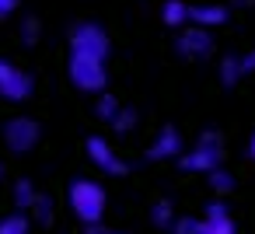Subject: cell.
Instances as JSON below:
<instances>
[{
  "mask_svg": "<svg viewBox=\"0 0 255 234\" xmlns=\"http://www.w3.org/2000/svg\"><path fill=\"white\" fill-rule=\"evenodd\" d=\"M67 199H70L74 217H77L84 227L102 224L109 199H105V189H102L98 182H91V178H74V182H70V189H67Z\"/></svg>",
  "mask_w": 255,
  "mask_h": 234,
  "instance_id": "cell-1",
  "label": "cell"
},
{
  "mask_svg": "<svg viewBox=\"0 0 255 234\" xmlns=\"http://www.w3.org/2000/svg\"><path fill=\"white\" fill-rule=\"evenodd\" d=\"M178 164H182V171H203V175L224 168V136L217 129H206L196 140V147L178 157Z\"/></svg>",
  "mask_w": 255,
  "mask_h": 234,
  "instance_id": "cell-2",
  "label": "cell"
},
{
  "mask_svg": "<svg viewBox=\"0 0 255 234\" xmlns=\"http://www.w3.org/2000/svg\"><path fill=\"white\" fill-rule=\"evenodd\" d=\"M70 81L77 91L84 95H105V84H109V70H105V60H95V56H77L70 53Z\"/></svg>",
  "mask_w": 255,
  "mask_h": 234,
  "instance_id": "cell-3",
  "label": "cell"
},
{
  "mask_svg": "<svg viewBox=\"0 0 255 234\" xmlns=\"http://www.w3.org/2000/svg\"><path fill=\"white\" fill-rule=\"evenodd\" d=\"M109 49H112V42H109V35H105L102 25H95V21H77V25L70 28V53H77V56H95V60H109Z\"/></svg>",
  "mask_w": 255,
  "mask_h": 234,
  "instance_id": "cell-4",
  "label": "cell"
},
{
  "mask_svg": "<svg viewBox=\"0 0 255 234\" xmlns=\"http://www.w3.org/2000/svg\"><path fill=\"white\" fill-rule=\"evenodd\" d=\"M39 140H42V126L32 116H14L4 122V143L11 154H28L39 147Z\"/></svg>",
  "mask_w": 255,
  "mask_h": 234,
  "instance_id": "cell-5",
  "label": "cell"
},
{
  "mask_svg": "<svg viewBox=\"0 0 255 234\" xmlns=\"http://www.w3.org/2000/svg\"><path fill=\"white\" fill-rule=\"evenodd\" d=\"M35 91L32 74H25L21 67H14L11 60H0V98L7 102H25Z\"/></svg>",
  "mask_w": 255,
  "mask_h": 234,
  "instance_id": "cell-6",
  "label": "cell"
},
{
  "mask_svg": "<svg viewBox=\"0 0 255 234\" xmlns=\"http://www.w3.org/2000/svg\"><path fill=\"white\" fill-rule=\"evenodd\" d=\"M175 53H178L182 60H206V56L213 53V35H210L206 28L189 25V28L178 32V39H175Z\"/></svg>",
  "mask_w": 255,
  "mask_h": 234,
  "instance_id": "cell-7",
  "label": "cell"
},
{
  "mask_svg": "<svg viewBox=\"0 0 255 234\" xmlns=\"http://www.w3.org/2000/svg\"><path fill=\"white\" fill-rule=\"evenodd\" d=\"M88 157H91V164H95L98 171H105V175H126V171H129V164L116 154V147H112L105 136H91V140H88Z\"/></svg>",
  "mask_w": 255,
  "mask_h": 234,
  "instance_id": "cell-8",
  "label": "cell"
},
{
  "mask_svg": "<svg viewBox=\"0 0 255 234\" xmlns=\"http://www.w3.org/2000/svg\"><path fill=\"white\" fill-rule=\"evenodd\" d=\"M182 154H185V140H182V133H178L175 126H164V129L154 136L150 150H147L150 161H171V157H182Z\"/></svg>",
  "mask_w": 255,
  "mask_h": 234,
  "instance_id": "cell-9",
  "label": "cell"
},
{
  "mask_svg": "<svg viewBox=\"0 0 255 234\" xmlns=\"http://www.w3.org/2000/svg\"><path fill=\"white\" fill-rule=\"evenodd\" d=\"M227 7L224 4H196L192 11H189V25H196V28H217V25H227Z\"/></svg>",
  "mask_w": 255,
  "mask_h": 234,
  "instance_id": "cell-10",
  "label": "cell"
},
{
  "mask_svg": "<svg viewBox=\"0 0 255 234\" xmlns=\"http://www.w3.org/2000/svg\"><path fill=\"white\" fill-rule=\"evenodd\" d=\"M189 4L185 0H164V7H161V21L168 28H189Z\"/></svg>",
  "mask_w": 255,
  "mask_h": 234,
  "instance_id": "cell-11",
  "label": "cell"
},
{
  "mask_svg": "<svg viewBox=\"0 0 255 234\" xmlns=\"http://www.w3.org/2000/svg\"><path fill=\"white\" fill-rule=\"evenodd\" d=\"M178 217H175V206H171V199H157L154 206H150V224L157 227V231H171V224H175Z\"/></svg>",
  "mask_w": 255,
  "mask_h": 234,
  "instance_id": "cell-12",
  "label": "cell"
},
{
  "mask_svg": "<svg viewBox=\"0 0 255 234\" xmlns=\"http://www.w3.org/2000/svg\"><path fill=\"white\" fill-rule=\"evenodd\" d=\"M241 77H245L241 56H224V60H220V84H224V88H234Z\"/></svg>",
  "mask_w": 255,
  "mask_h": 234,
  "instance_id": "cell-13",
  "label": "cell"
},
{
  "mask_svg": "<svg viewBox=\"0 0 255 234\" xmlns=\"http://www.w3.org/2000/svg\"><path fill=\"white\" fill-rule=\"evenodd\" d=\"M136 122H140V112H136L133 105H123V109H119V116L112 119V129H116L119 136H126V133H133V129H136Z\"/></svg>",
  "mask_w": 255,
  "mask_h": 234,
  "instance_id": "cell-14",
  "label": "cell"
},
{
  "mask_svg": "<svg viewBox=\"0 0 255 234\" xmlns=\"http://www.w3.org/2000/svg\"><path fill=\"white\" fill-rule=\"evenodd\" d=\"M196 234H238V231H234V220L231 217H203Z\"/></svg>",
  "mask_w": 255,
  "mask_h": 234,
  "instance_id": "cell-15",
  "label": "cell"
},
{
  "mask_svg": "<svg viewBox=\"0 0 255 234\" xmlns=\"http://www.w3.org/2000/svg\"><path fill=\"white\" fill-rule=\"evenodd\" d=\"M35 199H39L35 185H32L28 178H18V182H14V203H18L21 210H32V206H35Z\"/></svg>",
  "mask_w": 255,
  "mask_h": 234,
  "instance_id": "cell-16",
  "label": "cell"
},
{
  "mask_svg": "<svg viewBox=\"0 0 255 234\" xmlns=\"http://www.w3.org/2000/svg\"><path fill=\"white\" fill-rule=\"evenodd\" d=\"M32 220L42 224V227H49V224L56 220V213H53V199H49V196L39 192V199H35V206H32Z\"/></svg>",
  "mask_w": 255,
  "mask_h": 234,
  "instance_id": "cell-17",
  "label": "cell"
},
{
  "mask_svg": "<svg viewBox=\"0 0 255 234\" xmlns=\"http://www.w3.org/2000/svg\"><path fill=\"white\" fill-rule=\"evenodd\" d=\"M18 35H21V42L25 46H39V39H42V25H39V18H25L21 25H18Z\"/></svg>",
  "mask_w": 255,
  "mask_h": 234,
  "instance_id": "cell-18",
  "label": "cell"
},
{
  "mask_svg": "<svg viewBox=\"0 0 255 234\" xmlns=\"http://www.w3.org/2000/svg\"><path fill=\"white\" fill-rule=\"evenodd\" d=\"M119 109H123V105L116 102V95H109V91H105V95H98V119L112 122V119L119 116Z\"/></svg>",
  "mask_w": 255,
  "mask_h": 234,
  "instance_id": "cell-19",
  "label": "cell"
},
{
  "mask_svg": "<svg viewBox=\"0 0 255 234\" xmlns=\"http://www.w3.org/2000/svg\"><path fill=\"white\" fill-rule=\"evenodd\" d=\"M210 189H213V192H220V196H224V192H231V189H234V175H231V171H224V168L210 171Z\"/></svg>",
  "mask_w": 255,
  "mask_h": 234,
  "instance_id": "cell-20",
  "label": "cell"
},
{
  "mask_svg": "<svg viewBox=\"0 0 255 234\" xmlns=\"http://www.w3.org/2000/svg\"><path fill=\"white\" fill-rule=\"evenodd\" d=\"M0 234H28V217L14 213L7 220H0Z\"/></svg>",
  "mask_w": 255,
  "mask_h": 234,
  "instance_id": "cell-21",
  "label": "cell"
},
{
  "mask_svg": "<svg viewBox=\"0 0 255 234\" xmlns=\"http://www.w3.org/2000/svg\"><path fill=\"white\" fill-rule=\"evenodd\" d=\"M196 231H199L196 217H178V220L171 224V231H168V234H196Z\"/></svg>",
  "mask_w": 255,
  "mask_h": 234,
  "instance_id": "cell-22",
  "label": "cell"
},
{
  "mask_svg": "<svg viewBox=\"0 0 255 234\" xmlns=\"http://www.w3.org/2000/svg\"><path fill=\"white\" fill-rule=\"evenodd\" d=\"M206 217H231V210H227L224 199H213V203L206 206Z\"/></svg>",
  "mask_w": 255,
  "mask_h": 234,
  "instance_id": "cell-23",
  "label": "cell"
},
{
  "mask_svg": "<svg viewBox=\"0 0 255 234\" xmlns=\"http://www.w3.org/2000/svg\"><path fill=\"white\" fill-rule=\"evenodd\" d=\"M18 7H21V0H0V21L11 18V14H18Z\"/></svg>",
  "mask_w": 255,
  "mask_h": 234,
  "instance_id": "cell-24",
  "label": "cell"
},
{
  "mask_svg": "<svg viewBox=\"0 0 255 234\" xmlns=\"http://www.w3.org/2000/svg\"><path fill=\"white\" fill-rule=\"evenodd\" d=\"M241 70H245V74H255V49L241 56Z\"/></svg>",
  "mask_w": 255,
  "mask_h": 234,
  "instance_id": "cell-25",
  "label": "cell"
},
{
  "mask_svg": "<svg viewBox=\"0 0 255 234\" xmlns=\"http://www.w3.org/2000/svg\"><path fill=\"white\" fill-rule=\"evenodd\" d=\"M88 234H126V231H112V227H102V224H95V227H88Z\"/></svg>",
  "mask_w": 255,
  "mask_h": 234,
  "instance_id": "cell-26",
  "label": "cell"
},
{
  "mask_svg": "<svg viewBox=\"0 0 255 234\" xmlns=\"http://www.w3.org/2000/svg\"><path fill=\"white\" fill-rule=\"evenodd\" d=\"M248 157H255V133H252V140H248Z\"/></svg>",
  "mask_w": 255,
  "mask_h": 234,
  "instance_id": "cell-27",
  "label": "cell"
},
{
  "mask_svg": "<svg viewBox=\"0 0 255 234\" xmlns=\"http://www.w3.org/2000/svg\"><path fill=\"white\" fill-rule=\"evenodd\" d=\"M234 4H241V7H248V4H255V0H234Z\"/></svg>",
  "mask_w": 255,
  "mask_h": 234,
  "instance_id": "cell-28",
  "label": "cell"
},
{
  "mask_svg": "<svg viewBox=\"0 0 255 234\" xmlns=\"http://www.w3.org/2000/svg\"><path fill=\"white\" fill-rule=\"evenodd\" d=\"M4 175H7V168H4V164H0V182H4Z\"/></svg>",
  "mask_w": 255,
  "mask_h": 234,
  "instance_id": "cell-29",
  "label": "cell"
}]
</instances>
